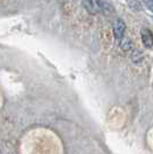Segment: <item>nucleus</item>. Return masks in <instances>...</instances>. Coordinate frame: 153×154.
Wrapping results in <instances>:
<instances>
[{
  "mask_svg": "<svg viewBox=\"0 0 153 154\" xmlns=\"http://www.w3.org/2000/svg\"><path fill=\"white\" fill-rule=\"evenodd\" d=\"M140 37H142V42H143L144 46H145L146 48H148V50H151L153 45L152 32L150 31L148 29H142V31H140Z\"/></svg>",
  "mask_w": 153,
  "mask_h": 154,
  "instance_id": "obj_3",
  "label": "nucleus"
},
{
  "mask_svg": "<svg viewBox=\"0 0 153 154\" xmlns=\"http://www.w3.org/2000/svg\"><path fill=\"white\" fill-rule=\"evenodd\" d=\"M144 2L146 4V6L150 8V9H152V0H144Z\"/></svg>",
  "mask_w": 153,
  "mask_h": 154,
  "instance_id": "obj_8",
  "label": "nucleus"
},
{
  "mask_svg": "<svg viewBox=\"0 0 153 154\" xmlns=\"http://www.w3.org/2000/svg\"><path fill=\"white\" fill-rule=\"evenodd\" d=\"M128 6L130 7V9L136 11V12L142 11V5L138 0H128Z\"/></svg>",
  "mask_w": 153,
  "mask_h": 154,
  "instance_id": "obj_6",
  "label": "nucleus"
},
{
  "mask_svg": "<svg viewBox=\"0 0 153 154\" xmlns=\"http://www.w3.org/2000/svg\"><path fill=\"white\" fill-rule=\"evenodd\" d=\"M131 59H133V61H134V62L138 63V62H140V61H142L143 57H142L140 52H138L137 50H134V48H133V53H131Z\"/></svg>",
  "mask_w": 153,
  "mask_h": 154,
  "instance_id": "obj_7",
  "label": "nucleus"
},
{
  "mask_svg": "<svg viewBox=\"0 0 153 154\" xmlns=\"http://www.w3.org/2000/svg\"><path fill=\"white\" fill-rule=\"evenodd\" d=\"M84 8L86 9V12H89L90 14H98L100 12L99 8V0H82Z\"/></svg>",
  "mask_w": 153,
  "mask_h": 154,
  "instance_id": "obj_2",
  "label": "nucleus"
},
{
  "mask_svg": "<svg viewBox=\"0 0 153 154\" xmlns=\"http://www.w3.org/2000/svg\"><path fill=\"white\" fill-rule=\"evenodd\" d=\"M124 32H126V23L121 19H117L113 23V33H114L115 38H123L124 37Z\"/></svg>",
  "mask_w": 153,
  "mask_h": 154,
  "instance_id": "obj_1",
  "label": "nucleus"
},
{
  "mask_svg": "<svg viewBox=\"0 0 153 154\" xmlns=\"http://www.w3.org/2000/svg\"><path fill=\"white\" fill-rule=\"evenodd\" d=\"M120 40H121V42H120V46H121V48L124 52H129L134 48V47H133V43H131V40H130V39L121 38Z\"/></svg>",
  "mask_w": 153,
  "mask_h": 154,
  "instance_id": "obj_5",
  "label": "nucleus"
},
{
  "mask_svg": "<svg viewBox=\"0 0 153 154\" xmlns=\"http://www.w3.org/2000/svg\"><path fill=\"white\" fill-rule=\"evenodd\" d=\"M99 8H100V12H102L105 15H111L114 12L113 6L109 2L105 1V0H99Z\"/></svg>",
  "mask_w": 153,
  "mask_h": 154,
  "instance_id": "obj_4",
  "label": "nucleus"
}]
</instances>
